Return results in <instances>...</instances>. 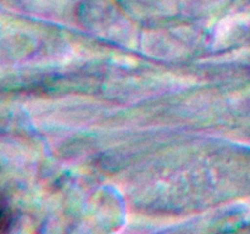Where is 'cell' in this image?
I'll use <instances>...</instances> for the list:
<instances>
[{
    "mask_svg": "<svg viewBox=\"0 0 250 234\" xmlns=\"http://www.w3.org/2000/svg\"><path fill=\"white\" fill-rule=\"evenodd\" d=\"M6 224H7V214L6 212H5L2 205L0 204V231H2Z\"/></svg>",
    "mask_w": 250,
    "mask_h": 234,
    "instance_id": "cell-1",
    "label": "cell"
}]
</instances>
